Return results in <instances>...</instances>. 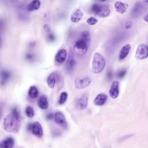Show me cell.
I'll return each mask as SVG.
<instances>
[{
	"label": "cell",
	"mask_w": 148,
	"mask_h": 148,
	"mask_svg": "<svg viewBox=\"0 0 148 148\" xmlns=\"http://www.w3.org/2000/svg\"><path fill=\"white\" fill-rule=\"evenodd\" d=\"M3 128L8 132L16 133L18 132L20 128V114L17 108H13L11 113L5 117Z\"/></svg>",
	"instance_id": "1"
},
{
	"label": "cell",
	"mask_w": 148,
	"mask_h": 148,
	"mask_svg": "<svg viewBox=\"0 0 148 148\" xmlns=\"http://www.w3.org/2000/svg\"><path fill=\"white\" fill-rule=\"evenodd\" d=\"M105 60L103 57L99 53L94 54L92 62V70L94 73L101 72L105 66Z\"/></svg>",
	"instance_id": "2"
},
{
	"label": "cell",
	"mask_w": 148,
	"mask_h": 148,
	"mask_svg": "<svg viewBox=\"0 0 148 148\" xmlns=\"http://www.w3.org/2000/svg\"><path fill=\"white\" fill-rule=\"evenodd\" d=\"M91 11L100 17H106L110 15V10L106 5H101L95 3L91 8Z\"/></svg>",
	"instance_id": "3"
},
{
	"label": "cell",
	"mask_w": 148,
	"mask_h": 148,
	"mask_svg": "<svg viewBox=\"0 0 148 148\" xmlns=\"http://www.w3.org/2000/svg\"><path fill=\"white\" fill-rule=\"evenodd\" d=\"M88 47L89 45L84 40L79 38L74 45L73 51L78 56H83L87 53Z\"/></svg>",
	"instance_id": "4"
},
{
	"label": "cell",
	"mask_w": 148,
	"mask_h": 148,
	"mask_svg": "<svg viewBox=\"0 0 148 148\" xmlns=\"http://www.w3.org/2000/svg\"><path fill=\"white\" fill-rule=\"evenodd\" d=\"M27 130L29 131H31L35 136L39 138L42 137L43 134L42 125L38 121L28 124L27 125Z\"/></svg>",
	"instance_id": "5"
},
{
	"label": "cell",
	"mask_w": 148,
	"mask_h": 148,
	"mask_svg": "<svg viewBox=\"0 0 148 148\" xmlns=\"http://www.w3.org/2000/svg\"><path fill=\"white\" fill-rule=\"evenodd\" d=\"M135 58L138 60H143L148 57V48L144 44L139 45L135 51Z\"/></svg>",
	"instance_id": "6"
},
{
	"label": "cell",
	"mask_w": 148,
	"mask_h": 148,
	"mask_svg": "<svg viewBox=\"0 0 148 148\" xmlns=\"http://www.w3.org/2000/svg\"><path fill=\"white\" fill-rule=\"evenodd\" d=\"M75 64H76V61L75 60L74 54H73V51L71 49L69 50L68 58V60H67V61L66 63V72L69 73H71L73 71V69L75 66Z\"/></svg>",
	"instance_id": "7"
},
{
	"label": "cell",
	"mask_w": 148,
	"mask_h": 148,
	"mask_svg": "<svg viewBox=\"0 0 148 148\" xmlns=\"http://www.w3.org/2000/svg\"><path fill=\"white\" fill-rule=\"evenodd\" d=\"M54 120L56 124H58L64 128H67V123L64 114L61 112H56L54 115Z\"/></svg>",
	"instance_id": "8"
},
{
	"label": "cell",
	"mask_w": 148,
	"mask_h": 148,
	"mask_svg": "<svg viewBox=\"0 0 148 148\" xmlns=\"http://www.w3.org/2000/svg\"><path fill=\"white\" fill-rule=\"evenodd\" d=\"M91 83V79L88 77L76 79L75 82V86L76 88L82 89L87 87Z\"/></svg>",
	"instance_id": "9"
},
{
	"label": "cell",
	"mask_w": 148,
	"mask_h": 148,
	"mask_svg": "<svg viewBox=\"0 0 148 148\" xmlns=\"http://www.w3.org/2000/svg\"><path fill=\"white\" fill-rule=\"evenodd\" d=\"M17 16L20 20L25 21L28 19V10L26 9L24 5H19L17 9Z\"/></svg>",
	"instance_id": "10"
},
{
	"label": "cell",
	"mask_w": 148,
	"mask_h": 148,
	"mask_svg": "<svg viewBox=\"0 0 148 148\" xmlns=\"http://www.w3.org/2000/svg\"><path fill=\"white\" fill-rule=\"evenodd\" d=\"M119 94V83L118 81H113L112 83L110 90L109 95L111 98L115 99Z\"/></svg>",
	"instance_id": "11"
},
{
	"label": "cell",
	"mask_w": 148,
	"mask_h": 148,
	"mask_svg": "<svg viewBox=\"0 0 148 148\" xmlns=\"http://www.w3.org/2000/svg\"><path fill=\"white\" fill-rule=\"evenodd\" d=\"M143 11H144L143 5L142 3L138 2L135 4L132 10L131 14L134 17H137L139 16L140 14H142Z\"/></svg>",
	"instance_id": "12"
},
{
	"label": "cell",
	"mask_w": 148,
	"mask_h": 148,
	"mask_svg": "<svg viewBox=\"0 0 148 148\" xmlns=\"http://www.w3.org/2000/svg\"><path fill=\"white\" fill-rule=\"evenodd\" d=\"M66 55H67V52L65 49H60L57 51V53L55 56L56 61L59 64L63 63L66 60Z\"/></svg>",
	"instance_id": "13"
},
{
	"label": "cell",
	"mask_w": 148,
	"mask_h": 148,
	"mask_svg": "<svg viewBox=\"0 0 148 148\" xmlns=\"http://www.w3.org/2000/svg\"><path fill=\"white\" fill-rule=\"evenodd\" d=\"M128 5L121 1H117L114 3V8L116 12L120 14H124L128 9Z\"/></svg>",
	"instance_id": "14"
},
{
	"label": "cell",
	"mask_w": 148,
	"mask_h": 148,
	"mask_svg": "<svg viewBox=\"0 0 148 148\" xmlns=\"http://www.w3.org/2000/svg\"><path fill=\"white\" fill-rule=\"evenodd\" d=\"M10 77V72L6 69H2L0 71V84L3 86L8 82Z\"/></svg>",
	"instance_id": "15"
},
{
	"label": "cell",
	"mask_w": 148,
	"mask_h": 148,
	"mask_svg": "<svg viewBox=\"0 0 148 148\" xmlns=\"http://www.w3.org/2000/svg\"><path fill=\"white\" fill-rule=\"evenodd\" d=\"M88 104V98L86 95H82L80 98L77 99L76 102V106L80 109H85Z\"/></svg>",
	"instance_id": "16"
},
{
	"label": "cell",
	"mask_w": 148,
	"mask_h": 148,
	"mask_svg": "<svg viewBox=\"0 0 148 148\" xmlns=\"http://www.w3.org/2000/svg\"><path fill=\"white\" fill-rule=\"evenodd\" d=\"M14 140L12 137H8L0 142V148H13Z\"/></svg>",
	"instance_id": "17"
},
{
	"label": "cell",
	"mask_w": 148,
	"mask_h": 148,
	"mask_svg": "<svg viewBox=\"0 0 148 148\" xmlns=\"http://www.w3.org/2000/svg\"><path fill=\"white\" fill-rule=\"evenodd\" d=\"M83 16V12L79 9H76L71 16V20L72 22L76 23L79 22L82 18Z\"/></svg>",
	"instance_id": "18"
},
{
	"label": "cell",
	"mask_w": 148,
	"mask_h": 148,
	"mask_svg": "<svg viewBox=\"0 0 148 148\" xmlns=\"http://www.w3.org/2000/svg\"><path fill=\"white\" fill-rule=\"evenodd\" d=\"M108 99V96L106 94L101 93L98 94L94 99V103L98 106L103 105Z\"/></svg>",
	"instance_id": "19"
},
{
	"label": "cell",
	"mask_w": 148,
	"mask_h": 148,
	"mask_svg": "<svg viewBox=\"0 0 148 148\" xmlns=\"http://www.w3.org/2000/svg\"><path fill=\"white\" fill-rule=\"evenodd\" d=\"M130 49H131V45L130 44H126L124 46H123L119 53V59L120 60H123L125 58H126V57L128 56V53H130Z\"/></svg>",
	"instance_id": "20"
},
{
	"label": "cell",
	"mask_w": 148,
	"mask_h": 148,
	"mask_svg": "<svg viewBox=\"0 0 148 148\" xmlns=\"http://www.w3.org/2000/svg\"><path fill=\"white\" fill-rule=\"evenodd\" d=\"M58 80V75L56 73H53L50 74L47 79V83L48 86L51 88H53L55 87V85Z\"/></svg>",
	"instance_id": "21"
},
{
	"label": "cell",
	"mask_w": 148,
	"mask_h": 148,
	"mask_svg": "<svg viewBox=\"0 0 148 148\" xmlns=\"http://www.w3.org/2000/svg\"><path fill=\"white\" fill-rule=\"evenodd\" d=\"M38 106L43 110H46L49 107V103L47 98L45 95H42L38 101Z\"/></svg>",
	"instance_id": "22"
},
{
	"label": "cell",
	"mask_w": 148,
	"mask_h": 148,
	"mask_svg": "<svg viewBox=\"0 0 148 148\" xmlns=\"http://www.w3.org/2000/svg\"><path fill=\"white\" fill-rule=\"evenodd\" d=\"M40 6V1L39 0H33L27 6L28 11H34L38 10Z\"/></svg>",
	"instance_id": "23"
},
{
	"label": "cell",
	"mask_w": 148,
	"mask_h": 148,
	"mask_svg": "<svg viewBox=\"0 0 148 148\" xmlns=\"http://www.w3.org/2000/svg\"><path fill=\"white\" fill-rule=\"evenodd\" d=\"M28 95L31 98H36L39 95L38 89L34 86H32L28 90Z\"/></svg>",
	"instance_id": "24"
},
{
	"label": "cell",
	"mask_w": 148,
	"mask_h": 148,
	"mask_svg": "<svg viewBox=\"0 0 148 148\" xmlns=\"http://www.w3.org/2000/svg\"><path fill=\"white\" fill-rule=\"evenodd\" d=\"M83 40H84L88 45L90 43V34L88 31H84L80 34V38Z\"/></svg>",
	"instance_id": "25"
},
{
	"label": "cell",
	"mask_w": 148,
	"mask_h": 148,
	"mask_svg": "<svg viewBox=\"0 0 148 148\" xmlns=\"http://www.w3.org/2000/svg\"><path fill=\"white\" fill-rule=\"evenodd\" d=\"M4 28H5L4 20L2 18H0V48L1 47L2 45V33L4 31Z\"/></svg>",
	"instance_id": "26"
},
{
	"label": "cell",
	"mask_w": 148,
	"mask_h": 148,
	"mask_svg": "<svg viewBox=\"0 0 148 148\" xmlns=\"http://www.w3.org/2000/svg\"><path fill=\"white\" fill-rule=\"evenodd\" d=\"M68 98V94L66 92H61V94H60V98H59V101H58V103L60 105H62L64 104Z\"/></svg>",
	"instance_id": "27"
},
{
	"label": "cell",
	"mask_w": 148,
	"mask_h": 148,
	"mask_svg": "<svg viewBox=\"0 0 148 148\" xmlns=\"http://www.w3.org/2000/svg\"><path fill=\"white\" fill-rule=\"evenodd\" d=\"M25 114L27 117L29 118H32L34 116V109L31 106H28L25 110Z\"/></svg>",
	"instance_id": "28"
},
{
	"label": "cell",
	"mask_w": 148,
	"mask_h": 148,
	"mask_svg": "<svg viewBox=\"0 0 148 148\" xmlns=\"http://www.w3.org/2000/svg\"><path fill=\"white\" fill-rule=\"evenodd\" d=\"M127 73V69H120V71H119L117 73H116V76L118 77V78H120V79H122L123 78L125 75H126Z\"/></svg>",
	"instance_id": "29"
},
{
	"label": "cell",
	"mask_w": 148,
	"mask_h": 148,
	"mask_svg": "<svg viewBox=\"0 0 148 148\" xmlns=\"http://www.w3.org/2000/svg\"><path fill=\"white\" fill-rule=\"evenodd\" d=\"M86 22L88 24H89L90 25H94L97 23L98 20L94 17H90L87 19Z\"/></svg>",
	"instance_id": "30"
},
{
	"label": "cell",
	"mask_w": 148,
	"mask_h": 148,
	"mask_svg": "<svg viewBox=\"0 0 148 148\" xmlns=\"http://www.w3.org/2000/svg\"><path fill=\"white\" fill-rule=\"evenodd\" d=\"M35 58V55L32 53H28L25 54V59L28 61H34Z\"/></svg>",
	"instance_id": "31"
},
{
	"label": "cell",
	"mask_w": 148,
	"mask_h": 148,
	"mask_svg": "<svg viewBox=\"0 0 148 148\" xmlns=\"http://www.w3.org/2000/svg\"><path fill=\"white\" fill-rule=\"evenodd\" d=\"M47 40L49 41V42H53V41H54V40H55V36H54V35L53 34H52V33H49V34H48V35H47Z\"/></svg>",
	"instance_id": "32"
},
{
	"label": "cell",
	"mask_w": 148,
	"mask_h": 148,
	"mask_svg": "<svg viewBox=\"0 0 148 148\" xmlns=\"http://www.w3.org/2000/svg\"><path fill=\"white\" fill-rule=\"evenodd\" d=\"M112 76H113V73L112 72L110 71V70H109L107 71V73H106V77L108 80H110L112 79Z\"/></svg>",
	"instance_id": "33"
},
{
	"label": "cell",
	"mask_w": 148,
	"mask_h": 148,
	"mask_svg": "<svg viewBox=\"0 0 148 148\" xmlns=\"http://www.w3.org/2000/svg\"><path fill=\"white\" fill-rule=\"evenodd\" d=\"M132 27V23L130 21H127L125 24V27L126 29H130Z\"/></svg>",
	"instance_id": "34"
},
{
	"label": "cell",
	"mask_w": 148,
	"mask_h": 148,
	"mask_svg": "<svg viewBox=\"0 0 148 148\" xmlns=\"http://www.w3.org/2000/svg\"><path fill=\"white\" fill-rule=\"evenodd\" d=\"M3 103H0V119L2 117V113H3Z\"/></svg>",
	"instance_id": "35"
},
{
	"label": "cell",
	"mask_w": 148,
	"mask_h": 148,
	"mask_svg": "<svg viewBox=\"0 0 148 148\" xmlns=\"http://www.w3.org/2000/svg\"><path fill=\"white\" fill-rule=\"evenodd\" d=\"M53 117H54V115H53V114H52V113H49V114H48L46 116V119H47V120H51Z\"/></svg>",
	"instance_id": "36"
},
{
	"label": "cell",
	"mask_w": 148,
	"mask_h": 148,
	"mask_svg": "<svg viewBox=\"0 0 148 148\" xmlns=\"http://www.w3.org/2000/svg\"><path fill=\"white\" fill-rule=\"evenodd\" d=\"M143 20H144L146 22L148 23V13H146V14L143 16Z\"/></svg>",
	"instance_id": "37"
},
{
	"label": "cell",
	"mask_w": 148,
	"mask_h": 148,
	"mask_svg": "<svg viewBox=\"0 0 148 148\" xmlns=\"http://www.w3.org/2000/svg\"><path fill=\"white\" fill-rule=\"evenodd\" d=\"M143 1L147 5H148V0H143Z\"/></svg>",
	"instance_id": "38"
},
{
	"label": "cell",
	"mask_w": 148,
	"mask_h": 148,
	"mask_svg": "<svg viewBox=\"0 0 148 148\" xmlns=\"http://www.w3.org/2000/svg\"><path fill=\"white\" fill-rule=\"evenodd\" d=\"M100 2H105V1H106V0H99Z\"/></svg>",
	"instance_id": "39"
},
{
	"label": "cell",
	"mask_w": 148,
	"mask_h": 148,
	"mask_svg": "<svg viewBox=\"0 0 148 148\" xmlns=\"http://www.w3.org/2000/svg\"><path fill=\"white\" fill-rule=\"evenodd\" d=\"M147 46V48H148V46Z\"/></svg>",
	"instance_id": "40"
}]
</instances>
